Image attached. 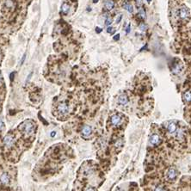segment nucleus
Returning a JSON list of instances; mask_svg holds the SVG:
<instances>
[{
    "instance_id": "obj_32",
    "label": "nucleus",
    "mask_w": 191,
    "mask_h": 191,
    "mask_svg": "<svg viewBox=\"0 0 191 191\" xmlns=\"http://www.w3.org/2000/svg\"><path fill=\"white\" fill-rule=\"evenodd\" d=\"M1 79H2V77H1V75H0V82H1Z\"/></svg>"
},
{
    "instance_id": "obj_11",
    "label": "nucleus",
    "mask_w": 191,
    "mask_h": 191,
    "mask_svg": "<svg viewBox=\"0 0 191 191\" xmlns=\"http://www.w3.org/2000/svg\"><path fill=\"white\" fill-rule=\"evenodd\" d=\"M118 102L120 105H127L128 103V98L125 94L120 95L118 98Z\"/></svg>"
},
{
    "instance_id": "obj_8",
    "label": "nucleus",
    "mask_w": 191,
    "mask_h": 191,
    "mask_svg": "<svg viewBox=\"0 0 191 191\" xmlns=\"http://www.w3.org/2000/svg\"><path fill=\"white\" fill-rule=\"evenodd\" d=\"M0 182H1L4 185H7V184H9V183H10V176L6 173L2 174L1 177H0Z\"/></svg>"
},
{
    "instance_id": "obj_3",
    "label": "nucleus",
    "mask_w": 191,
    "mask_h": 191,
    "mask_svg": "<svg viewBox=\"0 0 191 191\" xmlns=\"http://www.w3.org/2000/svg\"><path fill=\"white\" fill-rule=\"evenodd\" d=\"M57 110L60 114H66L69 112V106L65 103H61L58 105Z\"/></svg>"
},
{
    "instance_id": "obj_6",
    "label": "nucleus",
    "mask_w": 191,
    "mask_h": 191,
    "mask_svg": "<svg viewBox=\"0 0 191 191\" xmlns=\"http://www.w3.org/2000/svg\"><path fill=\"white\" fill-rule=\"evenodd\" d=\"M166 127H167V130L170 134H175V132L177 131V124L173 120H170V121L168 122Z\"/></svg>"
},
{
    "instance_id": "obj_18",
    "label": "nucleus",
    "mask_w": 191,
    "mask_h": 191,
    "mask_svg": "<svg viewBox=\"0 0 191 191\" xmlns=\"http://www.w3.org/2000/svg\"><path fill=\"white\" fill-rule=\"evenodd\" d=\"M139 28H140V30H141V31H145V30L146 29V24L144 23H140V26H139Z\"/></svg>"
},
{
    "instance_id": "obj_7",
    "label": "nucleus",
    "mask_w": 191,
    "mask_h": 191,
    "mask_svg": "<svg viewBox=\"0 0 191 191\" xmlns=\"http://www.w3.org/2000/svg\"><path fill=\"white\" fill-rule=\"evenodd\" d=\"M161 140H160V137L158 134H152L151 137H150V143L153 146H158L160 143Z\"/></svg>"
},
{
    "instance_id": "obj_27",
    "label": "nucleus",
    "mask_w": 191,
    "mask_h": 191,
    "mask_svg": "<svg viewBox=\"0 0 191 191\" xmlns=\"http://www.w3.org/2000/svg\"><path fill=\"white\" fill-rule=\"evenodd\" d=\"M96 31H97V33H100V32H102V28H96Z\"/></svg>"
},
{
    "instance_id": "obj_14",
    "label": "nucleus",
    "mask_w": 191,
    "mask_h": 191,
    "mask_svg": "<svg viewBox=\"0 0 191 191\" xmlns=\"http://www.w3.org/2000/svg\"><path fill=\"white\" fill-rule=\"evenodd\" d=\"M182 69H183V65H182L181 64H176V65H174V67H173V69H172V71H173L174 73L177 74V73L181 72Z\"/></svg>"
},
{
    "instance_id": "obj_22",
    "label": "nucleus",
    "mask_w": 191,
    "mask_h": 191,
    "mask_svg": "<svg viewBox=\"0 0 191 191\" xmlns=\"http://www.w3.org/2000/svg\"><path fill=\"white\" fill-rule=\"evenodd\" d=\"M129 32H130V24H128V26L127 27V28H126V33L128 34Z\"/></svg>"
},
{
    "instance_id": "obj_19",
    "label": "nucleus",
    "mask_w": 191,
    "mask_h": 191,
    "mask_svg": "<svg viewBox=\"0 0 191 191\" xmlns=\"http://www.w3.org/2000/svg\"><path fill=\"white\" fill-rule=\"evenodd\" d=\"M111 23H112V19H111V18H109V17L107 18L106 21H105V25H106V26H109Z\"/></svg>"
},
{
    "instance_id": "obj_1",
    "label": "nucleus",
    "mask_w": 191,
    "mask_h": 191,
    "mask_svg": "<svg viewBox=\"0 0 191 191\" xmlns=\"http://www.w3.org/2000/svg\"><path fill=\"white\" fill-rule=\"evenodd\" d=\"M177 14H178V16L182 19H186V18L189 17V10L185 7V6H183L181 8L178 10L177 11Z\"/></svg>"
},
{
    "instance_id": "obj_16",
    "label": "nucleus",
    "mask_w": 191,
    "mask_h": 191,
    "mask_svg": "<svg viewBox=\"0 0 191 191\" xmlns=\"http://www.w3.org/2000/svg\"><path fill=\"white\" fill-rule=\"evenodd\" d=\"M138 16H140L141 19H145L146 18V11L143 8H140L139 9V12H138Z\"/></svg>"
},
{
    "instance_id": "obj_15",
    "label": "nucleus",
    "mask_w": 191,
    "mask_h": 191,
    "mask_svg": "<svg viewBox=\"0 0 191 191\" xmlns=\"http://www.w3.org/2000/svg\"><path fill=\"white\" fill-rule=\"evenodd\" d=\"M123 8H124L126 10H127L128 12H130V13H132L133 10H134L133 5L131 4H129V3H125V4H123Z\"/></svg>"
},
{
    "instance_id": "obj_4",
    "label": "nucleus",
    "mask_w": 191,
    "mask_h": 191,
    "mask_svg": "<svg viewBox=\"0 0 191 191\" xmlns=\"http://www.w3.org/2000/svg\"><path fill=\"white\" fill-rule=\"evenodd\" d=\"M34 128H35V125L33 122L31 121H26L24 123L23 127V132L27 134H31L34 132Z\"/></svg>"
},
{
    "instance_id": "obj_5",
    "label": "nucleus",
    "mask_w": 191,
    "mask_h": 191,
    "mask_svg": "<svg viewBox=\"0 0 191 191\" xmlns=\"http://www.w3.org/2000/svg\"><path fill=\"white\" fill-rule=\"evenodd\" d=\"M111 123H112L113 126L114 127H118L121 124L122 122V117L120 116V114H114L112 117H111Z\"/></svg>"
},
{
    "instance_id": "obj_24",
    "label": "nucleus",
    "mask_w": 191,
    "mask_h": 191,
    "mask_svg": "<svg viewBox=\"0 0 191 191\" xmlns=\"http://www.w3.org/2000/svg\"><path fill=\"white\" fill-rule=\"evenodd\" d=\"M119 38H120V35H116L114 36V41H118Z\"/></svg>"
},
{
    "instance_id": "obj_31",
    "label": "nucleus",
    "mask_w": 191,
    "mask_h": 191,
    "mask_svg": "<svg viewBox=\"0 0 191 191\" xmlns=\"http://www.w3.org/2000/svg\"><path fill=\"white\" fill-rule=\"evenodd\" d=\"M146 1H147L148 3H150V2H151V1H152V0H146Z\"/></svg>"
},
{
    "instance_id": "obj_21",
    "label": "nucleus",
    "mask_w": 191,
    "mask_h": 191,
    "mask_svg": "<svg viewBox=\"0 0 191 191\" xmlns=\"http://www.w3.org/2000/svg\"><path fill=\"white\" fill-rule=\"evenodd\" d=\"M121 18H122L121 15H119L118 17H117V20H116V22H117V23H119V22H120V21L121 20Z\"/></svg>"
},
{
    "instance_id": "obj_28",
    "label": "nucleus",
    "mask_w": 191,
    "mask_h": 191,
    "mask_svg": "<svg viewBox=\"0 0 191 191\" xmlns=\"http://www.w3.org/2000/svg\"><path fill=\"white\" fill-rule=\"evenodd\" d=\"M25 57H26V55L24 54L23 55V57H22V61H21V65H22V63H23V61H24V59H25Z\"/></svg>"
},
{
    "instance_id": "obj_26",
    "label": "nucleus",
    "mask_w": 191,
    "mask_h": 191,
    "mask_svg": "<svg viewBox=\"0 0 191 191\" xmlns=\"http://www.w3.org/2000/svg\"><path fill=\"white\" fill-rule=\"evenodd\" d=\"M3 126H4V123H3L2 120H1V119H0V129H2Z\"/></svg>"
},
{
    "instance_id": "obj_20",
    "label": "nucleus",
    "mask_w": 191,
    "mask_h": 191,
    "mask_svg": "<svg viewBox=\"0 0 191 191\" xmlns=\"http://www.w3.org/2000/svg\"><path fill=\"white\" fill-rule=\"evenodd\" d=\"M113 31H114V28H113L112 27H108V28H107V32H108V33H112Z\"/></svg>"
},
{
    "instance_id": "obj_9",
    "label": "nucleus",
    "mask_w": 191,
    "mask_h": 191,
    "mask_svg": "<svg viewBox=\"0 0 191 191\" xmlns=\"http://www.w3.org/2000/svg\"><path fill=\"white\" fill-rule=\"evenodd\" d=\"M82 134H83L85 137H89L91 135V133H92V129L90 126H85L82 129Z\"/></svg>"
},
{
    "instance_id": "obj_29",
    "label": "nucleus",
    "mask_w": 191,
    "mask_h": 191,
    "mask_svg": "<svg viewBox=\"0 0 191 191\" xmlns=\"http://www.w3.org/2000/svg\"><path fill=\"white\" fill-rule=\"evenodd\" d=\"M92 1H93V3H95V4L98 2V0H92Z\"/></svg>"
},
{
    "instance_id": "obj_17",
    "label": "nucleus",
    "mask_w": 191,
    "mask_h": 191,
    "mask_svg": "<svg viewBox=\"0 0 191 191\" xmlns=\"http://www.w3.org/2000/svg\"><path fill=\"white\" fill-rule=\"evenodd\" d=\"M183 97L187 102H191V92L190 91H187V92L184 93L183 95Z\"/></svg>"
},
{
    "instance_id": "obj_12",
    "label": "nucleus",
    "mask_w": 191,
    "mask_h": 191,
    "mask_svg": "<svg viewBox=\"0 0 191 191\" xmlns=\"http://www.w3.org/2000/svg\"><path fill=\"white\" fill-rule=\"evenodd\" d=\"M104 7L106 10H111L114 7V3L113 0H106L104 3Z\"/></svg>"
},
{
    "instance_id": "obj_30",
    "label": "nucleus",
    "mask_w": 191,
    "mask_h": 191,
    "mask_svg": "<svg viewBox=\"0 0 191 191\" xmlns=\"http://www.w3.org/2000/svg\"><path fill=\"white\" fill-rule=\"evenodd\" d=\"M52 133H53V134H51V136H53L54 135V132H52Z\"/></svg>"
},
{
    "instance_id": "obj_23",
    "label": "nucleus",
    "mask_w": 191,
    "mask_h": 191,
    "mask_svg": "<svg viewBox=\"0 0 191 191\" xmlns=\"http://www.w3.org/2000/svg\"><path fill=\"white\" fill-rule=\"evenodd\" d=\"M156 190H164V189L163 188V186H158V188H156Z\"/></svg>"
},
{
    "instance_id": "obj_13",
    "label": "nucleus",
    "mask_w": 191,
    "mask_h": 191,
    "mask_svg": "<svg viewBox=\"0 0 191 191\" xmlns=\"http://www.w3.org/2000/svg\"><path fill=\"white\" fill-rule=\"evenodd\" d=\"M70 10V6L68 4H66V3H64L63 4H62V6H61V12L63 13V14H67L68 12H69Z\"/></svg>"
},
{
    "instance_id": "obj_25",
    "label": "nucleus",
    "mask_w": 191,
    "mask_h": 191,
    "mask_svg": "<svg viewBox=\"0 0 191 191\" xmlns=\"http://www.w3.org/2000/svg\"><path fill=\"white\" fill-rule=\"evenodd\" d=\"M136 1V3H137V4H138L139 6L140 5V4H142V0H135Z\"/></svg>"
},
{
    "instance_id": "obj_2",
    "label": "nucleus",
    "mask_w": 191,
    "mask_h": 191,
    "mask_svg": "<svg viewBox=\"0 0 191 191\" xmlns=\"http://www.w3.org/2000/svg\"><path fill=\"white\" fill-rule=\"evenodd\" d=\"M177 170L174 168H170L167 170V172H166V178L170 182H173L177 178Z\"/></svg>"
},
{
    "instance_id": "obj_10",
    "label": "nucleus",
    "mask_w": 191,
    "mask_h": 191,
    "mask_svg": "<svg viewBox=\"0 0 191 191\" xmlns=\"http://www.w3.org/2000/svg\"><path fill=\"white\" fill-rule=\"evenodd\" d=\"M4 143L6 146L10 147V146H11L12 145H13V143H14V140H13V138H12L10 135H7L5 138H4Z\"/></svg>"
}]
</instances>
